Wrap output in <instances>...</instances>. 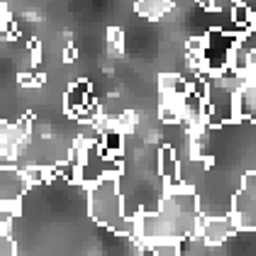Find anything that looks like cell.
Here are the masks:
<instances>
[{
	"instance_id": "1",
	"label": "cell",
	"mask_w": 256,
	"mask_h": 256,
	"mask_svg": "<svg viewBox=\"0 0 256 256\" xmlns=\"http://www.w3.org/2000/svg\"><path fill=\"white\" fill-rule=\"evenodd\" d=\"M200 217V198L193 186H180L166 190L154 210H142L134 215V234L146 244L193 239Z\"/></svg>"
},
{
	"instance_id": "2",
	"label": "cell",
	"mask_w": 256,
	"mask_h": 256,
	"mask_svg": "<svg viewBox=\"0 0 256 256\" xmlns=\"http://www.w3.org/2000/svg\"><path fill=\"white\" fill-rule=\"evenodd\" d=\"M88 212L100 227L118 234H134V217L124 215V196L120 176H105L88 186Z\"/></svg>"
},
{
	"instance_id": "3",
	"label": "cell",
	"mask_w": 256,
	"mask_h": 256,
	"mask_svg": "<svg viewBox=\"0 0 256 256\" xmlns=\"http://www.w3.org/2000/svg\"><path fill=\"white\" fill-rule=\"evenodd\" d=\"M239 34L230 32V30H210L205 37H202V54H200V76L205 78H215L220 76L227 64H230V52L234 46V42Z\"/></svg>"
},
{
	"instance_id": "4",
	"label": "cell",
	"mask_w": 256,
	"mask_h": 256,
	"mask_svg": "<svg viewBox=\"0 0 256 256\" xmlns=\"http://www.w3.org/2000/svg\"><path fill=\"white\" fill-rule=\"evenodd\" d=\"M122 174V158L108 156L100 144H80L78 158V183L80 186H93L105 176H120Z\"/></svg>"
},
{
	"instance_id": "5",
	"label": "cell",
	"mask_w": 256,
	"mask_h": 256,
	"mask_svg": "<svg viewBox=\"0 0 256 256\" xmlns=\"http://www.w3.org/2000/svg\"><path fill=\"white\" fill-rule=\"evenodd\" d=\"M230 220L239 232L256 230V174L249 171L242 178V188L230 200Z\"/></svg>"
},
{
	"instance_id": "6",
	"label": "cell",
	"mask_w": 256,
	"mask_h": 256,
	"mask_svg": "<svg viewBox=\"0 0 256 256\" xmlns=\"http://www.w3.org/2000/svg\"><path fill=\"white\" fill-rule=\"evenodd\" d=\"M30 193V183L22 174V168H15L10 164H0V210L18 215L22 198Z\"/></svg>"
},
{
	"instance_id": "7",
	"label": "cell",
	"mask_w": 256,
	"mask_h": 256,
	"mask_svg": "<svg viewBox=\"0 0 256 256\" xmlns=\"http://www.w3.org/2000/svg\"><path fill=\"white\" fill-rule=\"evenodd\" d=\"M234 232H239V230L227 215H205L198 222L196 236L200 239L202 246H222Z\"/></svg>"
},
{
	"instance_id": "8",
	"label": "cell",
	"mask_w": 256,
	"mask_h": 256,
	"mask_svg": "<svg viewBox=\"0 0 256 256\" xmlns=\"http://www.w3.org/2000/svg\"><path fill=\"white\" fill-rule=\"evenodd\" d=\"M27 139H30V118L15 124L0 122V156H15Z\"/></svg>"
},
{
	"instance_id": "9",
	"label": "cell",
	"mask_w": 256,
	"mask_h": 256,
	"mask_svg": "<svg viewBox=\"0 0 256 256\" xmlns=\"http://www.w3.org/2000/svg\"><path fill=\"white\" fill-rule=\"evenodd\" d=\"M158 176L164 178L166 190L186 186L180 180V158H178V152L174 146H168V144H164L161 152H158Z\"/></svg>"
},
{
	"instance_id": "10",
	"label": "cell",
	"mask_w": 256,
	"mask_h": 256,
	"mask_svg": "<svg viewBox=\"0 0 256 256\" xmlns=\"http://www.w3.org/2000/svg\"><path fill=\"white\" fill-rule=\"evenodd\" d=\"M90 98H93V83H90L88 78L74 80V83L68 86L66 96H64V110H66L68 115L76 118V112H78L80 108H83Z\"/></svg>"
},
{
	"instance_id": "11",
	"label": "cell",
	"mask_w": 256,
	"mask_h": 256,
	"mask_svg": "<svg viewBox=\"0 0 256 256\" xmlns=\"http://www.w3.org/2000/svg\"><path fill=\"white\" fill-rule=\"evenodd\" d=\"M256 115V86L246 83L234 93V122L254 120Z\"/></svg>"
},
{
	"instance_id": "12",
	"label": "cell",
	"mask_w": 256,
	"mask_h": 256,
	"mask_svg": "<svg viewBox=\"0 0 256 256\" xmlns=\"http://www.w3.org/2000/svg\"><path fill=\"white\" fill-rule=\"evenodd\" d=\"M230 18H232V24H234V34H244L246 30H254V5H246L242 0H236L230 10Z\"/></svg>"
},
{
	"instance_id": "13",
	"label": "cell",
	"mask_w": 256,
	"mask_h": 256,
	"mask_svg": "<svg viewBox=\"0 0 256 256\" xmlns=\"http://www.w3.org/2000/svg\"><path fill=\"white\" fill-rule=\"evenodd\" d=\"M168 10H174L171 0H137V12L142 18H149V20L164 18Z\"/></svg>"
},
{
	"instance_id": "14",
	"label": "cell",
	"mask_w": 256,
	"mask_h": 256,
	"mask_svg": "<svg viewBox=\"0 0 256 256\" xmlns=\"http://www.w3.org/2000/svg\"><path fill=\"white\" fill-rule=\"evenodd\" d=\"M158 88L161 93H168V96H186L188 93V80L178 74H164L158 78Z\"/></svg>"
},
{
	"instance_id": "15",
	"label": "cell",
	"mask_w": 256,
	"mask_h": 256,
	"mask_svg": "<svg viewBox=\"0 0 256 256\" xmlns=\"http://www.w3.org/2000/svg\"><path fill=\"white\" fill-rule=\"evenodd\" d=\"M108 52L112 56H120L124 52V34H122V30H118V27H110L108 30Z\"/></svg>"
},
{
	"instance_id": "16",
	"label": "cell",
	"mask_w": 256,
	"mask_h": 256,
	"mask_svg": "<svg viewBox=\"0 0 256 256\" xmlns=\"http://www.w3.org/2000/svg\"><path fill=\"white\" fill-rule=\"evenodd\" d=\"M149 246H152V256H186L180 254L178 242H156V244H149Z\"/></svg>"
},
{
	"instance_id": "17",
	"label": "cell",
	"mask_w": 256,
	"mask_h": 256,
	"mask_svg": "<svg viewBox=\"0 0 256 256\" xmlns=\"http://www.w3.org/2000/svg\"><path fill=\"white\" fill-rule=\"evenodd\" d=\"M0 256H18V242L8 227L0 230Z\"/></svg>"
},
{
	"instance_id": "18",
	"label": "cell",
	"mask_w": 256,
	"mask_h": 256,
	"mask_svg": "<svg viewBox=\"0 0 256 256\" xmlns=\"http://www.w3.org/2000/svg\"><path fill=\"white\" fill-rule=\"evenodd\" d=\"M18 80H20V86H24V88H42L44 80H46V76L40 74V71H32V74H20Z\"/></svg>"
},
{
	"instance_id": "19",
	"label": "cell",
	"mask_w": 256,
	"mask_h": 256,
	"mask_svg": "<svg viewBox=\"0 0 256 256\" xmlns=\"http://www.w3.org/2000/svg\"><path fill=\"white\" fill-rule=\"evenodd\" d=\"M76 59H78V49H76V46H66V52H64V61H66V64H74Z\"/></svg>"
},
{
	"instance_id": "20",
	"label": "cell",
	"mask_w": 256,
	"mask_h": 256,
	"mask_svg": "<svg viewBox=\"0 0 256 256\" xmlns=\"http://www.w3.org/2000/svg\"><path fill=\"white\" fill-rule=\"evenodd\" d=\"M198 5H200L202 10H208V8H210V0H198Z\"/></svg>"
},
{
	"instance_id": "21",
	"label": "cell",
	"mask_w": 256,
	"mask_h": 256,
	"mask_svg": "<svg viewBox=\"0 0 256 256\" xmlns=\"http://www.w3.org/2000/svg\"><path fill=\"white\" fill-rule=\"evenodd\" d=\"M5 12H8V10H5V2H2V0H0V18H2V15H5Z\"/></svg>"
}]
</instances>
